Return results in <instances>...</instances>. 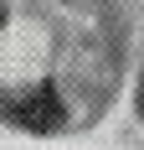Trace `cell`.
Segmentation results:
<instances>
[{"label": "cell", "mask_w": 144, "mask_h": 150, "mask_svg": "<svg viewBox=\"0 0 144 150\" xmlns=\"http://www.w3.org/2000/svg\"><path fill=\"white\" fill-rule=\"evenodd\" d=\"M5 119L26 124V129H57L62 124V98H57V88H26L5 104Z\"/></svg>", "instance_id": "cell-1"}, {"label": "cell", "mask_w": 144, "mask_h": 150, "mask_svg": "<svg viewBox=\"0 0 144 150\" xmlns=\"http://www.w3.org/2000/svg\"><path fill=\"white\" fill-rule=\"evenodd\" d=\"M139 114H144V83H139Z\"/></svg>", "instance_id": "cell-2"}]
</instances>
